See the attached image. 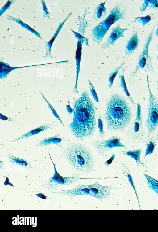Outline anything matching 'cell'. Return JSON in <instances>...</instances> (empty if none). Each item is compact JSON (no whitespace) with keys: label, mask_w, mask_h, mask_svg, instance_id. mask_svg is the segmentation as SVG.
Listing matches in <instances>:
<instances>
[{"label":"cell","mask_w":158,"mask_h":232,"mask_svg":"<svg viewBox=\"0 0 158 232\" xmlns=\"http://www.w3.org/2000/svg\"><path fill=\"white\" fill-rule=\"evenodd\" d=\"M73 118L68 126L76 138H90L96 129L95 107L89 94L83 91L73 103Z\"/></svg>","instance_id":"1"},{"label":"cell","mask_w":158,"mask_h":232,"mask_svg":"<svg viewBox=\"0 0 158 232\" xmlns=\"http://www.w3.org/2000/svg\"><path fill=\"white\" fill-rule=\"evenodd\" d=\"M133 116L131 108L125 99L113 94L106 104L104 119L109 132L121 131L130 124Z\"/></svg>","instance_id":"2"},{"label":"cell","mask_w":158,"mask_h":232,"mask_svg":"<svg viewBox=\"0 0 158 232\" xmlns=\"http://www.w3.org/2000/svg\"><path fill=\"white\" fill-rule=\"evenodd\" d=\"M65 156L70 165L78 171L87 173L94 168L92 155L87 148L83 145L71 144L66 150Z\"/></svg>","instance_id":"3"},{"label":"cell","mask_w":158,"mask_h":232,"mask_svg":"<svg viewBox=\"0 0 158 232\" xmlns=\"http://www.w3.org/2000/svg\"><path fill=\"white\" fill-rule=\"evenodd\" d=\"M110 11L108 16L92 29L91 38L98 45L102 42L103 37L112 25L119 20H126V7L124 5L118 3Z\"/></svg>","instance_id":"4"},{"label":"cell","mask_w":158,"mask_h":232,"mask_svg":"<svg viewBox=\"0 0 158 232\" xmlns=\"http://www.w3.org/2000/svg\"><path fill=\"white\" fill-rule=\"evenodd\" d=\"M155 28V26H153L148 35L142 52L138 58L135 70L130 76L129 81L131 83L134 82L140 70H142L145 73L150 72L154 73L152 63V58L149 55L148 50L149 45L152 39Z\"/></svg>","instance_id":"5"},{"label":"cell","mask_w":158,"mask_h":232,"mask_svg":"<svg viewBox=\"0 0 158 232\" xmlns=\"http://www.w3.org/2000/svg\"><path fill=\"white\" fill-rule=\"evenodd\" d=\"M148 90V99L147 105V117L144 126L148 132L147 137L154 133L158 127V99L151 91L148 76L146 80Z\"/></svg>","instance_id":"6"},{"label":"cell","mask_w":158,"mask_h":232,"mask_svg":"<svg viewBox=\"0 0 158 232\" xmlns=\"http://www.w3.org/2000/svg\"><path fill=\"white\" fill-rule=\"evenodd\" d=\"M48 153L53 165L54 173L53 176L46 180L45 184L42 185V186L46 189L48 191L51 192L56 190L59 187L62 185L71 186L74 182L81 179L80 178V174H74L70 177H64L60 175L56 169V164L53 162L50 154Z\"/></svg>","instance_id":"7"},{"label":"cell","mask_w":158,"mask_h":232,"mask_svg":"<svg viewBox=\"0 0 158 232\" xmlns=\"http://www.w3.org/2000/svg\"><path fill=\"white\" fill-rule=\"evenodd\" d=\"M143 119L140 104L137 103L135 116L128 130L129 136L132 139H139L144 142L145 132L142 127Z\"/></svg>","instance_id":"8"},{"label":"cell","mask_w":158,"mask_h":232,"mask_svg":"<svg viewBox=\"0 0 158 232\" xmlns=\"http://www.w3.org/2000/svg\"><path fill=\"white\" fill-rule=\"evenodd\" d=\"M121 138L116 136H113L110 138L102 141L95 140L92 144L97 153L103 156L104 152L114 147L126 148V147L120 142Z\"/></svg>","instance_id":"9"},{"label":"cell","mask_w":158,"mask_h":232,"mask_svg":"<svg viewBox=\"0 0 158 232\" xmlns=\"http://www.w3.org/2000/svg\"><path fill=\"white\" fill-rule=\"evenodd\" d=\"M89 187L91 196L100 201L108 198L109 196L111 195L110 190L114 189L111 185L102 186L99 184L98 182L89 185Z\"/></svg>","instance_id":"10"},{"label":"cell","mask_w":158,"mask_h":232,"mask_svg":"<svg viewBox=\"0 0 158 232\" xmlns=\"http://www.w3.org/2000/svg\"><path fill=\"white\" fill-rule=\"evenodd\" d=\"M53 193L56 195H66L70 197L82 195L91 196L89 185H84L80 184L72 190H64L60 189V191Z\"/></svg>","instance_id":"11"},{"label":"cell","mask_w":158,"mask_h":232,"mask_svg":"<svg viewBox=\"0 0 158 232\" xmlns=\"http://www.w3.org/2000/svg\"><path fill=\"white\" fill-rule=\"evenodd\" d=\"M127 30V28H121L119 24H118L115 28H112L110 34L106 41L101 45V50H103L106 48H108L110 46H113L118 39L124 37V33Z\"/></svg>","instance_id":"12"},{"label":"cell","mask_w":158,"mask_h":232,"mask_svg":"<svg viewBox=\"0 0 158 232\" xmlns=\"http://www.w3.org/2000/svg\"><path fill=\"white\" fill-rule=\"evenodd\" d=\"M139 40L137 32L134 33L126 43L125 47V57L129 56L132 54L138 48Z\"/></svg>","instance_id":"13"},{"label":"cell","mask_w":158,"mask_h":232,"mask_svg":"<svg viewBox=\"0 0 158 232\" xmlns=\"http://www.w3.org/2000/svg\"><path fill=\"white\" fill-rule=\"evenodd\" d=\"M82 45L78 41L77 45V48L75 54V61L76 68V81L75 85L73 89V92L77 93V85L78 75L80 72V63L82 55Z\"/></svg>","instance_id":"14"},{"label":"cell","mask_w":158,"mask_h":232,"mask_svg":"<svg viewBox=\"0 0 158 232\" xmlns=\"http://www.w3.org/2000/svg\"><path fill=\"white\" fill-rule=\"evenodd\" d=\"M55 125L51 124H44L33 129L30 130L23 134L21 135L18 138L12 140L11 142H14L28 138L31 136L37 134L39 133L45 131L48 129L52 127Z\"/></svg>","instance_id":"15"},{"label":"cell","mask_w":158,"mask_h":232,"mask_svg":"<svg viewBox=\"0 0 158 232\" xmlns=\"http://www.w3.org/2000/svg\"><path fill=\"white\" fill-rule=\"evenodd\" d=\"M64 139L60 135L57 134L55 135L45 138L37 144V146H47L52 144H55L60 148H62L61 144V142Z\"/></svg>","instance_id":"16"},{"label":"cell","mask_w":158,"mask_h":232,"mask_svg":"<svg viewBox=\"0 0 158 232\" xmlns=\"http://www.w3.org/2000/svg\"><path fill=\"white\" fill-rule=\"evenodd\" d=\"M142 150L141 149L134 150H126L121 152V154L126 155L133 159L136 162L137 166H141L147 168L146 164L142 163L140 160V156Z\"/></svg>","instance_id":"17"},{"label":"cell","mask_w":158,"mask_h":232,"mask_svg":"<svg viewBox=\"0 0 158 232\" xmlns=\"http://www.w3.org/2000/svg\"><path fill=\"white\" fill-rule=\"evenodd\" d=\"M144 142L146 145V148L144 158L148 155L152 154L155 148L157 142V138L154 133L147 137Z\"/></svg>","instance_id":"18"},{"label":"cell","mask_w":158,"mask_h":232,"mask_svg":"<svg viewBox=\"0 0 158 232\" xmlns=\"http://www.w3.org/2000/svg\"><path fill=\"white\" fill-rule=\"evenodd\" d=\"M118 73L120 79L119 86L123 89L132 107L135 109V103L133 101L129 93L125 81L124 75V73L125 71L124 68L122 67Z\"/></svg>","instance_id":"19"},{"label":"cell","mask_w":158,"mask_h":232,"mask_svg":"<svg viewBox=\"0 0 158 232\" xmlns=\"http://www.w3.org/2000/svg\"><path fill=\"white\" fill-rule=\"evenodd\" d=\"M6 156L10 162L14 165L28 169L33 168L29 162L26 159L15 157L9 153L7 154Z\"/></svg>","instance_id":"20"},{"label":"cell","mask_w":158,"mask_h":232,"mask_svg":"<svg viewBox=\"0 0 158 232\" xmlns=\"http://www.w3.org/2000/svg\"><path fill=\"white\" fill-rule=\"evenodd\" d=\"M106 0L103 2L101 3L96 6L94 9V12L92 17L95 21L97 22L98 20L104 18L107 14V9L105 7V5Z\"/></svg>","instance_id":"21"},{"label":"cell","mask_w":158,"mask_h":232,"mask_svg":"<svg viewBox=\"0 0 158 232\" xmlns=\"http://www.w3.org/2000/svg\"><path fill=\"white\" fill-rule=\"evenodd\" d=\"M0 78L3 79L6 77L9 73L12 70L17 68L25 67L31 66H26L24 67H11L6 63L2 62H0Z\"/></svg>","instance_id":"22"},{"label":"cell","mask_w":158,"mask_h":232,"mask_svg":"<svg viewBox=\"0 0 158 232\" xmlns=\"http://www.w3.org/2000/svg\"><path fill=\"white\" fill-rule=\"evenodd\" d=\"M143 174L146 179L148 188L158 195V181L146 174L143 173Z\"/></svg>","instance_id":"23"},{"label":"cell","mask_w":158,"mask_h":232,"mask_svg":"<svg viewBox=\"0 0 158 232\" xmlns=\"http://www.w3.org/2000/svg\"><path fill=\"white\" fill-rule=\"evenodd\" d=\"M143 1L140 8V10L142 12L145 10L147 7L149 9L158 10V0H145Z\"/></svg>","instance_id":"24"},{"label":"cell","mask_w":158,"mask_h":232,"mask_svg":"<svg viewBox=\"0 0 158 232\" xmlns=\"http://www.w3.org/2000/svg\"><path fill=\"white\" fill-rule=\"evenodd\" d=\"M156 18V14H150L143 17H137L134 18V20L131 22L132 23H139L141 24L142 27H144L151 20Z\"/></svg>","instance_id":"25"},{"label":"cell","mask_w":158,"mask_h":232,"mask_svg":"<svg viewBox=\"0 0 158 232\" xmlns=\"http://www.w3.org/2000/svg\"><path fill=\"white\" fill-rule=\"evenodd\" d=\"M86 8L85 7V9L84 14L82 16H79V23L77 24V29L79 32L81 33L82 35L84 36L85 29L87 27V22L85 20V17L86 13Z\"/></svg>","instance_id":"26"},{"label":"cell","mask_w":158,"mask_h":232,"mask_svg":"<svg viewBox=\"0 0 158 232\" xmlns=\"http://www.w3.org/2000/svg\"><path fill=\"white\" fill-rule=\"evenodd\" d=\"M124 64V63H122L120 66L115 68L114 70L110 74L109 76V81L108 84V87L109 89L111 88L114 80L119 70Z\"/></svg>","instance_id":"27"},{"label":"cell","mask_w":158,"mask_h":232,"mask_svg":"<svg viewBox=\"0 0 158 232\" xmlns=\"http://www.w3.org/2000/svg\"><path fill=\"white\" fill-rule=\"evenodd\" d=\"M40 93L42 97L45 100V102L48 105L49 108H50V110L51 111L52 113L54 116L55 117V118L56 119H57L59 121V122H60V123L63 126H64V125L63 122H62V120H61L59 116L57 114V112L55 110L54 108L52 105L45 98V97H44L43 94L41 92H40Z\"/></svg>","instance_id":"28"},{"label":"cell","mask_w":158,"mask_h":232,"mask_svg":"<svg viewBox=\"0 0 158 232\" xmlns=\"http://www.w3.org/2000/svg\"><path fill=\"white\" fill-rule=\"evenodd\" d=\"M71 30L74 34L75 37L78 40V41H79L82 44H83L88 46H89L88 38L84 37V36L82 35L81 34L75 32L71 29Z\"/></svg>","instance_id":"29"},{"label":"cell","mask_w":158,"mask_h":232,"mask_svg":"<svg viewBox=\"0 0 158 232\" xmlns=\"http://www.w3.org/2000/svg\"><path fill=\"white\" fill-rule=\"evenodd\" d=\"M98 121V129L99 136L101 138L104 137L105 135V133L104 131V123L101 117L100 114L97 116Z\"/></svg>","instance_id":"30"},{"label":"cell","mask_w":158,"mask_h":232,"mask_svg":"<svg viewBox=\"0 0 158 232\" xmlns=\"http://www.w3.org/2000/svg\"><path fill=\"white\" fill-rule=\"evenodd\" d=\"M88 82L89 84L90 92L92 96L96 102H98V96L94 87L89 80H88Z\"/></svg>","instance_id":"31"},{"label":"cell","mask_w":158,"mask_h":232,"mask_svg":"<svg viewBox=\"0 0 158 232\" xmlns=\"http://www.w3.org/2000/svg\"><path fill=\"white\" fill-rule=\"evenodd\" d=\"M115 157V155L114 154H113L110 158L106 162L104 163V165L106 167H108L112 162L113 161Z\"/></svg>","instance_id":"32"},{"label":"cell","mask_w":158,"mask_h":232,"mask_svg":"<svg viewBox=\"0 0 158 232\" xmlns=\"http://www.w3.org/2000/svg\"><path fill=\"white\" fill-rule=\"evenodd\" d=\"M0 119L4 120H7L12 122H14V120L6 116L1 113H0Z\"/></svg>","instance_id":"33"},{"label":"cell","mask_w":158,"mask_h":232,"mask_svg":"<svg viewBox=\"0 0 158 232\" xmlns=\"http://www.w3.org/2000/svg\"><path fill=\"white\" fill-rule=\"evenodd\" d=\"M36 195L37 197L43 199L48 200L49 199V198L48 196L45 195L42 193H39L38 194H36Z\"/></svg>","instance_id":"34"},{"label":"cell","mask_w":158,"mask_h":232,"mask_svg":"<svg viewBox=\"0 0 158 232\" xmlns=\"http://www.w3.org/2000/svg\"><path fill=\"white\" fill-rule=\"evenodd\" d=\"M66 109L67 112L70 114L73 112V109H72L70 107V105L66 106Z\"/></svg>","instance_id":"35"},{"label":"cell","mask_w":158,"mask_h":232,"mask_svg":"<svg viewBox=\"0 0 158 232\" xmlns=\"http://www.w3.org/2000/svg\"><path fill=\"white\" fill-rule=\"evenodd\" d=\"M156 48H157V61L158 63V42L156 46ZM157 92L158 93V79H157Z\"/></svg>","instance_id":"36"},{"label":"cell","mask_w":158,"mask_h":232,"mask_svg":"<svg viewBox=\"0 0 158 232\" xmlns=\"http://www.w3.org/2000/svg\"><path fill=\"white\" fill-rule=\"evenodd\" d=\"M155 36L156 37L158 36V22L157 24V28L156 29V31L155 33Z\"/></svg>","instance_id":"37"},{"label":"cell","mask_w":158,"mask_h":232,"mask_svg":"<svg viewBox=\"0 0 158 232\" xmlns=\"http://www.w3.org/2000/svg\"><path fill=\"white\" fill-rule=\"evenodd\" d=\"M156 137L157 138V142L158 145V129L157 130V132H156Z\"/></svg>","instance_id":"38"}]
</instances>
